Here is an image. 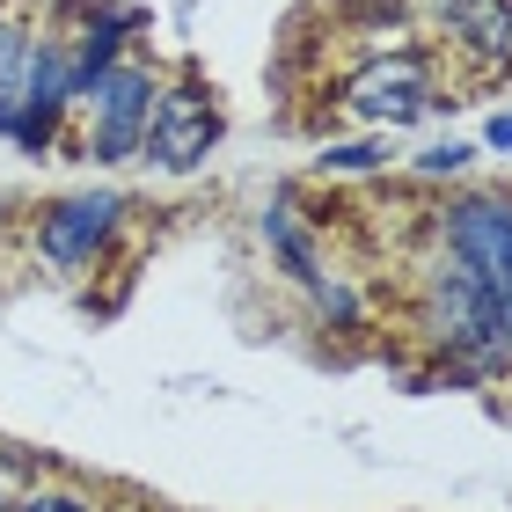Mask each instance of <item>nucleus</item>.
<instances>
[{
    "mask_svg": "<svg viewBox=\"0 0 512 512\" xmlns=\"http://www.w3.org/2000/svg\"><path fill=\"white\" fill-rule=\"evenodd\" d=\"M0 512H15V483H8V469H0Z\"/></svg>",
    "mask_w": 512,
    "mask_h": 512,
    "instance_id": "obj_14",
    "label": "nucleus"
},
{
    "mask_svg": "<svg viewBox=\"0 0 512 512\" xmlns=\"http://www.w3.org/2000/svg\"><path fill=\"white\" fill-rule=\"evenodd\" d=\"M505 315H512V286H505Z\"/></svg>",
    "mask_w": 512,
    "mask_h": 512,
    "instance_id": "obj_15",
    "label": "nucleus"
},
{
    "mask_svg": "<svg viewBox=\"0 0 512 512\" xmlns=\"http://www.w3.org/2000/svg\"><path fill=\"white\" fill-rule=\"evenodd\" d=\"M154 88H161V74L147 59H132V52L118 66H103V74L74 96V110H81L74 161H96V169H125V161H139V147H147V118H154Z\"/></svg>",
    "mask_w": 512,
    "mask_h": 512,
    "instance_id": "obj_3",
    "label": "nucleus"
},
{
    "mask_svg": "<svg viewBox=\"0 0 512 512\" xmlns=\"http://www.w3.org/2000/svg\"><path fill=\"white\" fill-rule=\"evenodd\" d=\"M330 103L366 132H403V125H425L454 96H447V74H439L432 44H395V52H374L366 66H352Z\"/></svg>",
    "mask_w": 512,
    "mask_h": 512,
    "instance_id": "obj_2",
    "label": "nucleus"
},
{
    "mask_svg": "<svg viewBox=\"0 0 512 512\" xmlns=\"http://www.w3.org/2000/svg\"><path fill=\"white\" fill-rule=\"evenodd\" d=\"M139 512H147V505H139Z\"/></svg>",
    "mask_w": 512,
    "mask_h": 512,
    "instance_id": "obj_16",
    "label": "nucleus"
},
{
    "mask_svg": "<svg viewBox=\"0 0 512 512\" xmlns=\"http://www.w3.org/2000/svg\"><path fill=\"white\" fill-rule=\"evenodd\" d=\"M256 235H264V249H271V264L293 278V286H315L322 271V242H315V227L300 220V198L293 191H278V198H264V213H256Z\"/></svg>",
    "mask_w": 512,
    "mask_h": 512,
    "instance_id": "obj_8",
    "label": "nucleus"
},
{
    "mask_svg": "<svg viewBox=\"0 0 512 512\" xmlns=\"http://www.w3.org/2000/svg\"><path fill=\"white\" fill-rule=\"evenodd\" d=\"M118 227H125V198H118V191H66V198H52V205L37 213L30 249H37L59 278H81V271L103 264V249L118 242Z\"/></svg>",
    "mask_w": 512,
    "mask_h": 512,
    "instance_id": "obj_5",
    "label": "nucleus"
},
{
    "mask_svg": "<svg viewBox=\"0 0 512 512\" xmlns=\"http://www.w3.org/2000/svg\"><path fill=\"white\" fill-rule=\"evenodd\" d=\"M308 300H315V315L330 322V330H359V322H366L359 286H352V278H337V271H322L315 286H308Z\"/></svg>",
    "mask_w": 512,
    "mask_h": 512,
    "instance_id": "obj_10",
    "label": "nucleus"
},
{
    "mask_svg": "<svg viewBox=\"0 0 512 512\" xmlns=\"http://www.w3.org/2000/svg\"><path fill=\"white\" fill-rule=\"evenodd\" d=\"M220 96L205 88L198 74H176L154 88V118H147V147H139V161H154L161 176H191L205 169V154L220 147Z\"/></svg>",
    "mask_w": 512,
    "mask_h": 512,
    "instance_id": "obj_4",
    "label": "nucleus"
},
{
    "mask_svg": "<svg viewBox=\"0 0 512 512\" xmlns=\"http://www.w3.org/2000/svg\"><path fill=\"white\" fill-rule=\"evenodd\" d=\"M432 242H447L454 256H469V264L491 278L505 293L512 286V191H461L432 213Z\"/></svg>",
    "mask_w": 512,
    "mask_h": 512,
    "instance_id": "obj_6",
    "label": "nucleus"
},
{
    "mask_svg": "<svg viewBox=\"0 0 512 512\" xmlns=\"http://www.w3.org/2000/svg\"><path fill=\"white\" fill-rule=\"evenodd\" d=\"M15 512H103L88 491H74V483H30V491H15Z\"/></svg>",
    "mask_w": 512,
    "mask_h": 512,
    "instance_id": "obj_12",
    "label": "nucleus"
},
{
    "mask_svg": "<svg viewBox=\"0 0 512 512\" xmlns=\"http://www.w3.org/2000/svg\"><path fill=\"white\" fill-rule=\"evenodd\" d=\"M432 37L469 59H512V0H417Z\"/></svg>",
    "mask_w": 512,
    "mask_h": 512,
    "instance_id": "obj_7",
    "label": "nucleus"
},
{
    "mask_svg": "<svg viewBox=\"0 0 512 512\" xmlns=\"http://www.w3.org/2000/svg\"><path fill=\"white\" fill-rule=\"evenodd\" d=\"M483 147H491V154H512V110H491V125H483Z\"/></svg>",
    "mask_w": 512,
    "mask_h": 512,
    "instance_id": "obj_13",
    "label": "nucleus"
},
{
    "mask_svg": "<svg viewBox=\"0 0 512 512\" xmlns=\"http://www.w3.org/2000/svg\"><path fill=\"white\" fill-rule=\"evenodd\" d=\"M410 330L439 366H447V381L491 388V381L512 374L505 293L469 264V256H454L447 242H425V256H417V271H410Z\"/></svg>",
    "mask_w": 512,
    "mask_h": 512,
    "instance_id": "obj_1",
    "label": "nucleus"
},
{
    "mask_svg": "<svg viewBox=\"0 0 512 512\" xmlns=\"http://www.w3.org/2000/svg\"><path fill=\"white\" fill-rule=\"evenodd\" d=\"M388 161H395V154H388L381 132H366V139H330V147L315 154V176H330V183H337V176H381Z\"/></svg>",
    "mask_w": 512,
    "mask_h": 512,
    "instance_id": "obj_9",
    "label": "nucleus"
},
{
    "mask_svg": "<svg viewBox=\"0 0 512 512\" xmlns=\"http://www.w3.org/2000/svg\"><path fill=\"white\" fill-rule=\"evenodd\" d=\"M469 169H476V147H469V139H432V147L410 154V176H425V183H439V176H469Z\"/></svg>",
    "mask_w": 512,
    "mask_h": 512,
    "instance_id": "obj_11",
    "label": "nucleus"
}]
</instances>
